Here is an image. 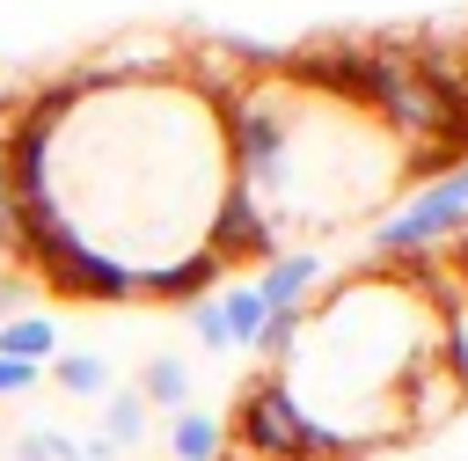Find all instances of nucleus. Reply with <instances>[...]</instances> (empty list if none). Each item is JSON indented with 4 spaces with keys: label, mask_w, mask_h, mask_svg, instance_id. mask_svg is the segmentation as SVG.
Returning a JSON list of instances; mask_svg holds the SVG:
<instances>
[{
    "label": "nucleus",
    "mask_w": 468,
    "mask_h": 461,
    "mask_svg": "<svg viewBox=\"0 0 468 461\" xmlns=\"http://www.w3.org/2000/svg\"><path fill=\"white\" fill-rule=\"evenodd\" d=\"M22 307H29V285H22L15 271H0V322H7V315H22Z\"/></svg>",
    "instance_id": "nucleus-13"
},
{
    "label": "nucleus",
    "mask_w": 468,
    "mask_h": 461,
    "mask_svg": "<svg viewBox=\"0 0 468 461\" xmlns=\"http://www.w3.org/2000/svg\"><path fill=\"white\" fill-rule=\"evenodd\" d=\"M37 381H44V366H29V359H7V351H0V395H29Z\"/></svg>",
    "instance_id": "nucleus-12"
},
{
    "label": "nucleus",
    "mask_w": 468,
    "mask_h": 461,
    "mask_svg": "<svg viewBox=\"0 0 468 461\" xmlns=\"http://www.w3.org/2000/svg\"><path fill=\"white\" fill-rule=\"evenodd\" d=\"M139 395H146V410H168V417H176V410H190V366H183V359H168V351H161V359H146Z\"/></svg>",
    "instance_id": "nucleus-7"
},
{
    "label": "nucleus",
    "mask_w": 468,
    "mask_h": 461,
    "mask_svg": "<svg viewBox=\"0 0 468 461\" xmlns=\"http://www.w3.org/2000/svg\"><path fill=\"white\" fill-rule=\"evenodd\" d=\"M249 285H256L263 315H300V307H307V293L322 285V249H278Z\"/></svg>",
    "instance_id": "nucleus-3"
},
{
    "label": "nucleus",
    "mask_w": 468,
    "mask_h": 461,
    "mask_svg": "<svg viewBox=\"0 0 468 461\" xmlns=\"http://www.w3.org/2000/svg\"><path fill=\"white\" fill-rule=\"evenodd\" d=\"M102 439H110L117 454L146 439V395H139V388H110V395H102Z\"/></svg>",
    "instance_id": "nucleus-8"
},
{
    "label": "nucleus",
    "mask_w": 468,
    "mask_h": 461,
    "mask_svg": "<svg viewBox=\"0 0 468 461\" xmlns=\"http://www.w3.org/2000/svg\"><path fill=\"white\" fill-rule=\"evenodd\" d=\"M80 461H117V446H110V439L95 432V439H80Z\"/></svg>",
    "instance_id": "nucleus-14"
},
{
    "label": "nucleus",
    "mask_w": 468,
    "mask_h": 461,
    "mask_svg": "<svg viewBox=\"0 0 468 461\" xmlns=\"http://www.w3.org/2000/svg\"><path fill=\"white\" fill-rule=\"evenodd\" d=\"M219 315H227V344L249 351L256 329H263V300H256V285H227V293H219Z\"/></svg>",
    "instance_id": "nucleus-9"
},
{
    "label": "nucleus",
    "mask_w": 468,
    "mask_h": 461,
    "mask_svg": "<svg viewBox=\"0 0 468 461\" xmlns=\"http://www.w3.org/2000/svg\"><path fill=\"white\" fill-rule=\"evenodd\" d=\"M44 381L66 388V395H80V402H95V395H110V359L102 351H58L44 366Z\"/></svg>",
    "instance_id": "nucleus-6"
},
{
    "label": "nucleus",
    "mask_w": 468,
    "mask_h": 461,
    "mask_svg": "<svg viewBox=\"0 0 468 461\" xmlns=\"http://www.w3.org/2000/svg\"><path fill=\"white\" fill-rule=\"evenodd\" d=\"M15 461H80V439H66V432H51V424H29V432L15 439Z\"/></svg>",
    "instance_id": "nucleus-10"
},
{
    "label": "nucleus",
    "mask_w": 468,
    "mask_h": 461,
    "mask_svg": "<svg viewBox=\"0 0 468 461\" xmlns=\"http://www.w3.org/2000/svg\"><path fill=\"white\" fill-rule=\"evenodd\" d=\"M219 461H256V454H241V446H227V454H219Z\"/></svg>",
    "instance_id": "nucleus-15"
},
{
    "label": "nucleus",
    "mask_w": 468,
    "mask_h": 461,
    "mask_svg": "<svg viewBox=\"0 0 468 461\" xmlns=\"http://www.w3.org/2000/svg\"><path fill=\"white\" fill-rule=\"evenodd\" d=\"M227 446L256 454V461H358V454H380V439L366 432H344L329 417H314L285 373H263L241 388L234 417H227Z\"/></svg>",
    "instance_id": "nucleus-1"
},
{
    "label": "nucleus",
    "mask_w": 468,
    "mask_h": 461,
    "mask_svg": "<svg viewBox=\"0 0 468 461\" xmlns=\"http://www.w3.org/2000/svg\"><path fill=\"white\" fill-rule=\"evenodd\" d=\"M0 351H7V359H29V366H51V359H58V322L22 307V315L0 322Z\"/></svg>",
    "instance_id": "nucleus-4"
},
{
    "label": "nucleus",
    "mask_w": 468,
    "mask_h": 461,
    "mask_svg": "<svg viewBox=\"0 0 468 461\" xmlns=\"http://www.w3.org/2000/svg\"><path fill=\"white\" fill-rule=\"evenodd\" d=\"M183 322H190V337H197L205 351H234V344H227V315H219V293H205L197 307H183Z\"/></svg>",
    "instance_id": "nucleus-11"
},
{
    "label": "nucleus",
    "mask_w": 468,
    "mask_h": 461,
    "mask_svg": "<svg viewBox=\"0 0 468 461\" xmlns=\"http://www.w3.org/2000/svg\"><path fill=\"white\" fill-rule=\"evenodd\" d=\"M219 278H227V263H219L212 249H183V256H168V263H154V271H139V300H168V307H197L205 293H219Z\"/></svg>",
    "instance_id": "nucleus-2"
},
{
    "label": "nucleus",
    "mask_w": 468,
    "mask_h": 461,
    "mask_svg": "<svg viewBox=\"0 0 468 461\" xmlns=\"http://www.w3.org/2000/svg\"><path fill=\"white\" fill-rule=\"evenodd\" d=\"M168 454L176 461H219L227 454V424L205 417V410H176L168 417Z\"/></svg>",
    "instance_id": "nucleus-5"
}]
</instances>
